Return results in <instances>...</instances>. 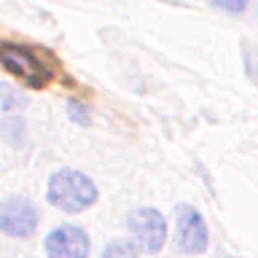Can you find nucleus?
I'll return each instance as SVG.
<instances>
[{
	"mask_svg": "<svg viewBox=\"0 0 258 258\" xmlns=\"http://www.w3.org/2000/svg\"><path fill=\"white\" fill-rule=\"evenodd\" d=\"M99 198L93 179L73 167L56 169L46 181V202L67 214H79L91 208Z\"/></svg>",
	"mask_w": 258,
	"mask_h": 258,
	"instance_id": "1",
	"label": "nucleus"
},
{
	"mask_svg": "<svg viewBox=\"0 0 258 258\" xmlns=\"http://www.w3.org/2000/svg\"><path fill=\"white\" fill-rule=\"evenodd\" d=\"M0 64L6 73L30 89H44L54 79V71L48 62L32 46L20 42L0 40Z\"/></svg>",
	"mask_w": 258,
	"mask_h": 258,
	"instance_id": "2",
	"label": "nucleus"
},
{
	"mask_svg": "<svg viewBox=\"0 0 258 258\" xmlns=\"http://www.w3.org/2000/svg\"><path fill=\"white\" fill-rule=\"evenodd\" d=\"M127 228L139 242V246L155 254L163 248L167 238V224L159 210L155 208H137L127 216Z\"/></svg>",
	"mask_w": 258,
	"mask_h": 258,
	"instance_id": "3",
	"label": "nucleus"
},
{
	"mask_svg": "<svg viewBox=\"0 0 258 258\" xmlns=\"http://www.w3.org/2000/svg\"><path fill=\"white\" fill-rule=\"evenodd\" d=\"M38 212L26 198H6L0 202V232L10 238H28L36 232Z\"/></svg>",
	"mask_w": 258,
	"mask_h": 258,
	"instance_id": "4",
	"label": "nucleus"
},
{
	"mask_svg": "<svg viewBox=\"0 0 258 258\" xmlns=\"http://www.w3.org/2000/svg\"><path fill=\"white\" fill-rule=\"evenodd\" d=\"M175 242L183 254H202L208 248V226H206L202 214L189 204L177 206Z\"/></svg>",
	"mask_w": 258,
	"mask_h": 258,
	"instance_id": "5",
	"label": "nucleus"
},
{
	"mask_svg": "<svg viewBox=\"0 0 258 258\" xmlns=\"http://www.w3.org/2000/svg\"><path fill=\"white\" fill-rule=\"evenodd\" d=\"M91 242L87 232L73 224L58 226L44 238L46 258H87Z\"/></svg>",
	"mask_w": 258,
	"mask_h": 258,
	"instance_id": "6",
	"label": "nucleus"
},
{
	"mask_svg": "<svg viewBox=\"0 0 258 258\" xmlns=\"http://www.w3.org/2000/svg\"><path fill=\"white\" fill-rule=\"evenodd\" d=\"M137 246L129 240H115L105 246L101 258H137Z\"/></svg>",
	"mask_w": 258,
	"mask_h": 258,
	"instance_id": "7",
	"label": "nucleus"
},
{
	"mask_svg": "<svg viewBox=\"0 0 258 258\" xmlns=\"http://www.w3.org/2000/svg\"><path fill=\"white\" fill-rule=\"evenodd\" d=\"M69 117H71L73 123H77L81 127H89L91 125V113H89L87 105H83V103H79L75 99L69 101Z\"/></svg>",
	"mask_w": 258,
	"mask_h": 258,
	"instance_id": "8",
	"label": "nucleus"
},
{
	"mask_svg": "<svg viewBox=\"0 0 258 258\" xmlns=\"http://www.w3.org/2000/svg\"><path fill=\"white\" fill-rule=\"evenodd\" d=\"M214 4L232 14H242L246 10V0H214Z\"/></svg>",
	"mask_w": 258,
	"mask_h": 258,
	"instance_id": "9",
	"label": "nucleus"
}]
</instances>
